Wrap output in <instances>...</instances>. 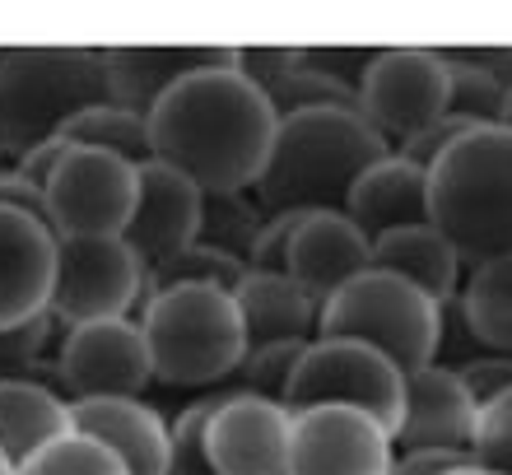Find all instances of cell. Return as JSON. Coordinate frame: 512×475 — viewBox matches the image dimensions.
<instances>
[{"instance_id":"obj_3","label":"cell","mask_w":512,"mask_h":475,"mask_svg":"<svg viewBox=\"0 0 512 475\" xmlns=\"http://www.w3.org/2000/svg\"><path fill=\"white\" fill-rule=\"evenodd\" d=\"M429 224L466 271L512 257V131L480 126L429 168Z\"/></svg>"},{"instance_id":"obj_30","label":"cell","mask_w":512,"mask_h":475,"mask_svg":"<svg viewBox=\"0 0 512 475\" xmlns=\"http://www.w3.org/2000/svg\"><path fill=\"white\" fill-rule=\"evenodd\" d=\"M14 475H131L122 466V457L112 448H103L89 434H66L56 438L52 448H42L33 462H24Z\"/></svg>"},{"instance_id":"obj_31","label":"cell","mask_w":512,"mask_h":475,"mask_svg":"<svg viewBox=\"0 0 512 475\" xmlns=\"http://www.w3.org/2000/svg\"><path fill=\"white\" fill-rule=\"evenodd\" d=\"M308 345H261V350H247L243 368L233 373V392L266 396V401H280L284 406L289 382H294V368H298V359H303Z\"/></svg>"},{"instance_id":"obj_10","label":"cell","mask_w":512,"mask_h":475,"mask_svg":"<svg viewBox=\"0 0 512 475\" xmlns=\"http://www.w3.org/2000/svg\"><path fill=\"white\" fill-rule=\"evenodd\" d=\"M140 201V168L117 154L70 145L47 182V219L56 238H122Z\"/></svg>"},{"instance_id":"obj_9","label":"cell","mask_w":512,"mask_h":475,"mask_svg":"<svg viewBox=\"0 0 512 475\" xmlns=\"http://www.w3.org/2000/svg\"><path fill=\"white\" fill-rule=\"evenodd\" d=\"M447 89H452L447 52L387 47V52L373 56V66L359 84V117L396 154L410 136H419L424 126L447 117Z\"/></svg>"},{"instance_id":"obj_19","label":"cell","mask_w":512,"mask_h":475,"mask_svg":"<svg viewBox=\"0 0 512 475\" xmlns=\"http://www.w3.org/2000/svg\"><path fill=\"white\" fill-rule=\"evenodd\" d=\"M70 420H75V434H89L117 452L131 475L173 471V424L145 396H135V401H75Z\"/></svg>"},{"instance_id":"obj_38","label":"cell","mask_w":512,"mask_h":475,"mask_svg":"<svg viewBox=\"0 0 512 475\" xmlns=\"http://www.w3.org/2000/svg\"><path fill=\"white\" fill-rule=\"evenodd\" d=\"M0 205H5V210H24V215L52 224V219H47V196H42L33 182H24L14 168L10 173H0Z\"/></svg>"},{"instance_id":"obj_40","label":"cell","mask_w":512,"mask_h":475,"mask_svg":"<svg viewBox=\"0 0 512 475\" xmlns=\"http://www.w3.org/2000/svg\"><path fill=\"white\" fill-rule=\"evenodd\" d=\"M14 163H19V154H14L10 145H5V140H0V173H10Z\"/></svg>"},{"instance_id":"obj_27","label":"cell","mask_w":512,"mask_h":475,"mask_svg":"<svg viewBox=\"0 0 512 475\" xmlns=\"http://www.w3.org/2000/svg\"><path fill=\"white\" fill-rule=\"evenodd\" d=\"M452 89H447V117L466 126H503L508 122V89L485 66H475L466 52H447Z\"/></svg>"},{"instance_id":"obj_18","label":"cell","mask_w":512,"mask_h":475,"mask_svg":"<svg viewBox=\"0 0 512 475\" xmlns=\"http://www.w3.org/2000/svg\"><path fill=\"white\" fill-rule=\"evenodd\" d=\"M364 271H373V243L354 229L345 210H322V215L303 219L294 252H289V280H298L326 308Z\"/></svg>"},{"instance_id":"obj_22","label":"cell","mask_w":512,"mask_h":475,"mask_svg":"<svg viewBox=\"0 0 512 475\" xmlns=\"http://www.w3.org/2000/svg\"><path fill=\"white\" fill-rule=\"evenodd\" d=\"M66 434H75V420H70V401L56 387L33 378L0 382V457L14 471Z\"/></svg>"},{"instance_id":"obj_28","label":"cell","mask_w":512,"mask_h":475,"mask_svg":"<svg viewBox=\"0 0 512 475\" xmlns=\"http://www.w3.org/2000/svg\"><path fill=\"white\" fill-rule=\"evenodd\" d=\"M266 103L275 117H303V112H326V108H354L359 112V98L345 94L340 84H331L326 75H317V70L303 61V47L294 52V61L284 66V75L266 89Z\"/></svg>"},{"instance_id":"obj_17","label":"cell","mask_w":512,"mask_h":475,"mask_svg":"<svg viewBox=\"0 0 512 475\" xmlns=\"http://www.w3.org/2000/svg\"><path fill=\"white\" fill-rule=\"evenodd\" d=\"M103 66H108L112 103L149 117L182 80L215 66H233V47H103Z\"/></svg>"},{"instance_id":"obj_20","label":"cell","mask_w":512,"mask_h":475,"mask_svg":"<svg viewBox=\"0 0 512 475\" xmlns=\"http://www.w3.org/2000/svg\"><path fill=\"white\" fill-rule=\"evenodd\" d=\"M345 215L368 243H378L396 229H419V224H429V173L405 163L401 154H387L354 182Z\"/></svg>"},{"instance_id":"obj_33","label":"cell","mask_w":512,"mask_h":475,"mask_svg":"<svg viewBox=\"0 0 512 475\" xmlns=\"http://www.w3.org/2000/svg\"><path fill=\"white\" fill-rule=\"evenodd\" d=\"M308 215H270L261 238H256L252 257H247V271L252 275H289V252H294V238L303 229Z\"/></svg>"},{"instance_id":"obj_24","label":"cell","mask_w":512,"mask_h":475,"mask_svg":"<svg viewBox=\"0 0 512 475\" xmlns=\"http://www.w3.org/2000/svg\"><path fill=\"white\" fill-rule=\"evenodd\" d=\"M457 308L489 354H512V257L466 271Z\"/></svg>"},{"instance_id":"obj_13","label":"cell","mask_w":512,"mask_h":475,"mask_svg":"<svg viewBox=\"0 0 512 475\" xmlns=\"http://www.w3.org/2000/svg\"><path fill=\"white\" fill-rule=\"evenodd\" d=\"M294 415L266 396L229 392L205 429V457L215 475H289Z\"/></svg>"},{"instance_id":"obj_1","label":"cell","mask_w":512,"mask_h":475,"mask_svg":"<svg viewBox=\"0 0 512 475\" xmlns=\"http://www.w3.org/2000/svg\"><path fill=\"white\" fill-rule=\"evenodd\" d=\"M275 126L280 117L266 94L233 66L191 75L149 112L154 163L196 182L205 196L252 191L275 145Z\"/></svg>"},{"instance_id":"obj_14","label":"cell","mask_w":512,"mask_h":475,"mask_svg":"<svg viewBox=\"0 0 512 475\" xmlns=\"http://www.w3.org/2000/svg\"><path fill=\"white\" fill-rule=\"evenodd\" d=\"M480 406L457 378V368L429 364L405 373V415L396 429V452H461L475 457Z\"/></svg>"},{"instance_id":"obj_26","label":"cell","mask_w":512,"mask_h":475,"mask_svg":"<svg viewBox=\"0 0 512 475\" xmlns=\"http://www.w3.org/2000/svg\"><path fill=\"white\" fill-rule=\"evenodd\" d=\"M266 219L270 215L261 210V201H256L252 191H215L201 205V233H196V243L215 247V252L247 266L256 238L266 229Z\"/></svg>"},{"instance_id":"obj_23","label":"cell","mask_w":512,"mask_h":475,"mask_svg":"<svg viewBox=\"0 0 512 475\" xmlns=\"http://www.w3.org/2000/svg\"><path fill=\"white\" fill-rule=\"evenodd\" d=\"M373 271H387L396 280H405V285H415L433 303H452L461 294V280H466L457 247L447 243L433 224L396 229L387 238H378L373 243Z\"/></svg>"},{"instance_id":"obj_12","label":"cell","mask_w":512,"mask_h":475,"mask_svg":"<svg viewBox=\"0 0 512 475\" xmlns=\"http://www.w3.org/2000/svg\"><path fill=\"white\" fill-rule=\"evenodd\" d=\"M396 438L364 410L317 406L294 415L289 475H387Z\"/></svg>"},{"instance_id":"obj_32","label":"cell","mask_w":512,"mask_h":475,"mask_svg":"<svg viewBox=\"0 0 512 475\" xmlns=\"http://www.w3.org/2000/svg\"><path fill=\"white\" fill-rule=\"evenodd\" d=\"M475 466H485V471H494V475H512V392L480 410Z\"/></svg>"},{"instance_id":"obj_16","label":"cell","mask_w":512,"mask_h":475,"mask_svg":"<svg viewBox=\"0 0 512 475\" xmlns=\"http://www.w3.org/2000/svg\"><path fill=\"white\" fill-rule=\"evenodd\" d=\"M201 205H205V191L196 182H187L182 173L163 168V163H145L140 168L135 219L122 238L135 247V257L154 271V266H163L168 257H177V252H187L196 243V233H201Z\"/></svg>"},{"instance_id":"obj_42","label":"cell","mask_w":512,"mask_h":475,"mask_svg":"<svg viewBox=\"0 0 512 475\" xmlns=\"http://www.w3.org/2000/svg\"><path fill=\"white\" fill-rule=\"evenodd\" d=\"M0 475H14V466H10V462H5V457H0Z\"/></svg>"},{"instance_id":"obj_8","label":"cell","mask_w":512,"mask_h":475,"mask_svg":"<svg viewBox=\"0 0 512 475\" xmlns=\"http://www.w3.org/2000/svg\"><path fill=\"white\" fill-rule=\"evenodd\" d=\"M149 299V266L126 238H56L52 308L61 331L89 322L140 317Z\"/></svg>"},{"instance_id":"obj_25","label":"cell","mask_w":512,"mask_h":475,"mask_svg":"<svg viewBox=\"0 0 512 475\" xmlns=\"http://www.w3.org/2000/svg\"><path fill=\"white\" fill-rule=\"evenodd\" d=\"M66 145H84V150H103L117 154V159L145 168L154 163V140H149V117L122 108V103H103V108H89L84 117L66 126Z\"/></svg>"},{"instance_id":"obj_11","label":"cell","mask_w":512,"mask_h":475,"mask_svg":"<svg viewBox=\"0 0 512 475\" xmlns=\"http://www.w3.org/2000/svg\"><path fill=\"white\" fill-rule=\"evenodd\" d=\"M56 368H61V392L70 406L75 401H135L154 387L149 340L135 317L61 331Z\"/></svg>"},{"instance_id":"obj_34","label":"cell","mask_w":512,"mask_h":475,"mask_svg":"<svg viewBox=\"0 0 512 475\" xmlns=\"http://www.w3.org/2000/svg\"><path fill=\"white\" fill-rule=\"evenodd\" d=\"M373 56L378 52H359V47H303V61L354 98H359V84H364Z\"/></svg>"},{"instance_id":"obj_4","label":"cell","mask_w":512,"mask_h":475,"mask_svg":"<svg viewBox=\"0 0 512 475\" xmlns=\"http://www.w3.org/2000/svg\"><path fill=\"white\" fill-rule=\"evenodd\" d=\"M135 322L145 326L154 387L219 392L247 359V331L229 289L177 285L149 294Z\"/></svg>"},{"instance_id":"obj_2","label":"cell","mask_w":512,"mask_h":475,"mask_svg":"<svg viewBox=\"0 0 512 475\" xmlns=\"http://www.w3.org/2000/svg\"><path fill=\"white\" fill-rule=\"evenodd\" d=\"M387 140L354 108L284 117L252 196L266 215H322L345 210L354 182L387 159Z\"/></svg>"},{"instance_id":"obj_41","label":"cell","mask_w":512,"mask_h":475,"mask_svg":"<svg viewBox=\"0 0 512 475\" xmlns=\"http://www.w3.org/2000/svg\"><path fill=\"white\" fill-rule=\"evenodd\" d=\"M447 475H494V471H485V466H475V462H466V466H452Z\"/></svg>"},{"instance_id":"obj_6","label":"cell","mask_w":512,"mask_h":475,"mask_svg":"<svg viewBox=\"0 0 512 475\" xmlns=\"http://www.w3.org/2000/svg\"><path fill=\"white\" fill-rule=\"evenodd\" d=\"M317 336L359 340L368 350L387 354L401 373H419L438 364L443 350V303H433L429 294L387 271H364L322 308Z\"/></svg>"},{"instance_id":"obj_39","label":"cell","mask_w":512,"mask_h":475,"mask_svg":"<svg viewBox=\"0 0 512 475\" xmlns=\"http://www.w3.org/2000/svg\"><path fill=\"white\" fill-rule=\"evenodd\" d=\"M466 462H475V457H461V452H396L387 475H447L452 466Z\"/></svg>"},{"instance_id":"obj_35","label":"cell","mask_w":512,"mask_h":475,"mask_svg":"<svg viewBox=\"0 0 512 475\" xmlns=\"http://www.w3.org/2000/svg\"><path fill=\"white\" fill-rule=\"evenodd\" d=\"M457 378L466 382V392L475 396V406L485 410L499 396L512 392V354H475L457 368Z\"/></svg>"},{"instance_id":"obj_7","label":"cell","mask_w":512,"mask_h":475,"mask_svg":"<svg viewBox=\"0 0 512 475\" xmlns=\"http://www.w3.org/2000/svg\"><path fill=\"white\" fill-rule=\"evenodd\" d=\"M317 406L364 410L378 424H387L391 438H396L405 415V373L391 364L387 354L368 350L359 340L317 336L303 350V359H298L284 410L303 415V410H317Z\"/></svg>"},{"instance_id":"obj_36","label":"cell","mask_w":512,"mask_h":475,"mask_svg":"<svg viewBox=\"0 0 512 475\" xmlns=\"http://www.w3.org/2000/svg\"><path fill=\"white\" fill-rule=\"evenodd\" d=\"M466 131H480V126H466V122H457V117H438V122L433 126H424V131H419V136H410L401 145V159L405 163H415V168H424V173H429L433 163L443 159L447 150H452V145H457L461 136H466Z\"/></svg>"},{"instance_id":"obj_21","label":"cell","mask_w":512,"mask_h":475,"mask_svg":"<svg viewBox=\"0 0 512 475\" xmlns=\"http://www.w3.org/2000/svg\"><path fill=\"white\" fill-rule=\"evenodd\" d=\"M238 317L247 331V350L261 345H308L322 326V303L289 275H252L233 289Z\"/></svg>"},{"instance_id":"obj_37","label":"cell","mask_w":512,"mask_h":475,"mask_svg":"<svg viewBox=\"0 0 512 475\" xmlns=\"http://www.w3.org/2000/svg\"><path fill=\"white\" fill-rule=\"evenodd\" d=\"M66 140H47V145H33L28 154H19V163H14V173L24 177V182H33V187L47 196V182L56 177V168H61V159H66Z\"/></svg>"},{"instance_id":"obj_29","label":"cell","mask_w":512,"mask_h":475,"mask_svg":"<svg viewBox=\"0 0 512 475\" xmlns=\"http://www.w3.org/2000/svg\"><path fill=\"white\" fill-rule=\"evenodd\" d=\"M243 280H247L243 261L224 257V252H215V247H205V243H191L187 252H177V257H168L163 266L149 271V294L177 289V285H210V289H229L233 294Z\"/></svg>"},{"instance_id":"obj_43","label":"cell","mask_w":512,"mask_h":475,"mask_svg":"<svg viewBox=\"0 0 512 475\" xmlns=\"http://www.w3.org/2000/svg\"><path fill=\"white\" fill-rule=\"evenodd\" d=\"M503 126H508V131H512V94H508V122H503Z\"/></svg>"},{"instance_id":"obj_15","label":"cell","mask_w":512,"mask_h":475,"mask_svg":"<svg viewBox=\"0 0 512 475\" xmlns=\"http://www.w3.org/2000/svg\"><path fill=\"white\" fill-rule=\"evenodd\" d=\"M56 280V229L0 205V331L47 317Z\"/></svg>"},{"instance_id":"obj_5","label":"cell","mask_w":512,"mask_h":475,"mask_svg":"<svg viewBox=\"0 0 512 475\" xmlns=\"http://www.w3.org/2000/svg\"><path fill=\"white\" fill-rule=\"evenodd\" d=\"M112 103L98 47H10L0 52V140L14 154L61 140L75 117Z\"/></svg>"}]
</instances>
